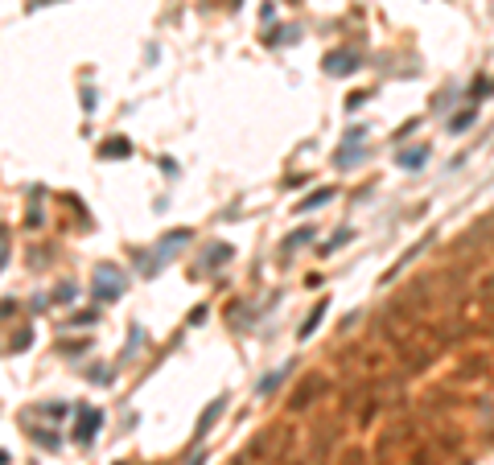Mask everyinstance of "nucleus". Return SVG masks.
<instances>
[{
    "instance_id": "nucleus-1",
    "label": "nucleus",
    "mask_w": 494,
    "mask_h": 465,
    "mask_svg": "<svg viewBox=\"0 0 494 465\" xmlns=\"http://www.w3.org/2000/svg\"><path fill=\"white\" fill-rule=\"evenodd\" d=\"M458 449H462V437H437L433 445L416 449V453L408 457V465H441L449 453H458Z\"/></svg>"
},
{
    "instance_id": "nucleus-2",
    "label": "nucleus",
    "mask_w": 494,
    "mask_h": 465,
    "mask_svg": "<svg viewBox=\"0 0 494 465\" xmlns=\"http://www.w3.org/2000/svg\"><path fill=\"white\" fill-rule=\"evenodd\" d=\"M322 392H326V379H322V375H309V379H305V383L289 396V412H305L309 404H317V396H322Z\"/></svg>"
},
{
    "instance_id": "nucleus-3",
    "label": "nucleus",
    "mask_w": 494,
    "mask_h": 465,
    "mask_svg": "<svg viewBox=\"0 0 494 465\" xmlns=\"http://www.w3.org/2000/svg\"><path fill=\"white\" fill-rule=\"evenodd\" d=\"M99 424H103V412H99V408H82V412H78V433H74V437H78L82 445H91L95 433H99Z\"/></svg>"
},
{
    "instance_id": "nucleus-4",
    "label": "nucleus",
    "mask_w": 494,
    "mask_h": 465,
    "mask_svg": "<svg viewBox=\"0 0 494 465\" xmlns=\"http://www.w3.org/2000/svg\"><path fill=\"white\" fill-rule=\"evenodd\" d=\"M124 293V280L120 276H111L107 268L99 272V280H95V301H107V297H120Z\"/></svg>"
},
{
    "instance_id": "nucleus-5",
    "label": "nucleus",
    "mask_w": 494,
    "mask_h": 465,
    "mask_svg": "<svg viewBox=\"0 0 494 465\" xmlns=\"http://www.w3.org/2000/svg\"><path fill=\"white\" fill-rule=\"evenodd\" d=\"M355 66H359V54H346V49H338V54L326 58V70H330V74H350Z\"/></svg>"
},
{
    "instance_id": "nucleus-6",
    "label": "nucleus",
    "mask_w": 494,
    "mask_h": 465,
    "mask_svg": "<svg viewBox=\"0 0 494 465\" xmlns=\"http://www.w3.org/2000/svg\"><path fill=\"white\" fill-rule=\"evenodd\" d=\"M223 408H227V400L218 396V400H214V404H210V408H206V412L198 416V429H194V441H202V437H206V429H210V424H214V420L223 416Z\"/></svg>"
},
{
    "instance_id": "nucleus-7",
    "label": "nucleus",
    "mask_w": 494,
    "mask_h": 465,
    "mask_svg": "<svg viewBox=\"0 0 494 465\" xmlns=\"http://www.w3.org/2000/svg\"><path fill=\"white\" fill-rule=\"evenodd\" d=\"M326 309H330L326 301H317V305H313V313H309V317H305V326H301V338H313V330L322 326V317H326Z\"/></svg>"
},
{
    "instance_id": "nucleus-8",
    "label": "nucleus",
    "mask_w": 494,
    "mask_h": 465,
    "mask_svg": "<svg viewBox=\"0 0 494 465\" xmlns=\"http://www.w3.org/2000/svg\"><path fill=\"white\" fill-rule=\"evenodd\" d=\"M425 161H429V148H425V144L412 148V152H400V165H404V169H420Z\"/></svg>"
},
{
    "instance_id": "nucleus-9",
    "label": "nucleus",
    "mask_w": 494,
    "mask_h": 465,
    "mask_svg": "<svg viewBox=\"0 0 494 465\" xmlns=\"http://www.w3.org/2000/svg\"><path fill=\"white\" fill-rule=\"evenodd\" d=\"M330 198H334V185H322V190H317V194H309V198H305L297 210H313V206H326Z\"/></svg>"
},
{
    "instance_id": "nucleus-10",
    "label": "nucleus",
    "mask_w": 494,
    "mask_h": 465,
    "mask_svg": "<svg viewBox=\"0 0 494 465\" xmlns=\"http://www.w3.org/2000/svg\"><path fill=\"white\" fill-rule=\"evenodd\" d=\"M486 375V359H470V363H462V371H458V379H482Z\"/></svg>"
},
{
    "instance_id": "nucleus-11",
    "label": "nucleus",
    "mask_w": 494,
    "mask_h": 465,
    "mask_svg": "<svg viewBox=\"0 0 494 465\" xmlns=\"http://www.w3.org/2000/svg\"><path fill=\"white\" fill-rule=\"evenodd\" d=\"M289 367H293V363H284V367H280V371H272V375H268V379H264V383H260V392H264V396H268V392H276V387H280V379H284V375H289Z\"/></svg>"
},
{
    "instance_id": "nucleus-12",
    "label": "nucleus",
    "mask_w": 494,
    "mask_h": 465,
    "mask_svg": "<svg viewBox=\"0 0 494 465\" xmlns=\"http://www.w3.org/2000/svg\"><path fill=\"white\" fill-rule=\"evenodd\" d=\"M474 115H478V107H470V111H462V115H458V120H453V132H462V128H466V124H470V120H474Z\"/></svg>"
},
{
    "instance_id": "nucleus-13",
    "label": "nucleus",
    "mask_w": 494,
    "mask_h": 465,
    "mask_svg": "<svg viewBox=\"0 0 494 465\" xmlns=\"http://www.w3.org/2000/svg\"><path fill=\"white\" fill-rule=\"evenodd\" d=\"M103 152H107V157H124V152H128V144H124V140H115V144H103Z\"/></svg>"
},
{
    "instance_id": "nucleus-14",
    "label": "nucleus",
    "mask_w": 494,
    "mask_h": 465,
    "mask_svg": "<svg viewBox=\"0 0 494 465\" xmlns=\"http://www.w3.org/2000/svg\"><path fill=\"white\" fill-rule=\"evenodd\" d=\"M309 235H313V231H297V235H293V239H289V243H284V251H293V247H301V243H305V239H309Z\"/></svg>"
},
{
    "instance_id": "nucleus-15",
    "label": "nucleus",
    "mask_w": 494,
    "mask_h": 465,
    "mask_svg": "<svg viewBox=\"0 0 494 465\" xmlns=\"http://www.w3.org/2000/svg\"><path fill=\"white\" fill-rule=\"evenodd\" d=\"M359 462H363V457H359V449H346V453H342L334 465H359Z\"/></svg>"
},
{
    "instance_id": "nucleus-16",
    "label": "nucleus",
    "mask_w": 494,
    "mask_h": 465,
    "mask_svg": "<svg viewBox=\"0 0 494 465\" xmlns=\"http://www.w3.org/2000/svg\"><path fill=\"white\" fill-rule=\"evenodd\" d=\"M190 465H206V453H194V457H190Z\"/></svg>"
},
{
    "instance_id": "nucleus-17",
    "label": "nucleus",
    "mask_w": 494,
    "mask_h": 465,
    "mask_svg": "<svg viewBox=\"0 0 494 465\" xmlns=\"http://www.w3.org/2000/svg\"><path fill=\"white\" fill-rule=\"evenodd\" d=\"M458 465H470V462H458Z\"/></svg>"
}]
</instances>
